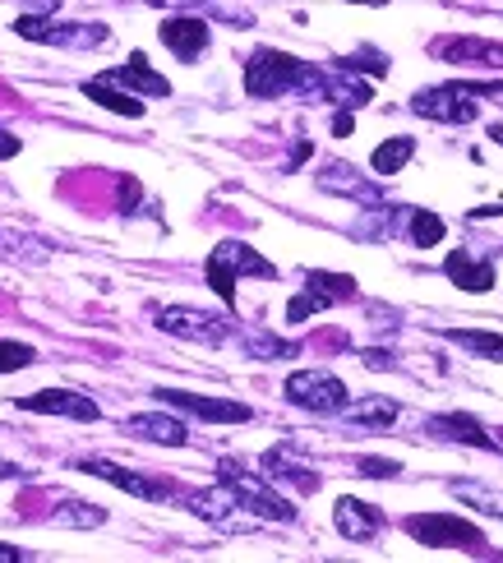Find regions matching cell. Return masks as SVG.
I'll return each instance as SVG.
<instances>
[{"label": "cell", "mask_w": 503, "mask_h": 563, "mask_svg": "<svg viewBox=\"0 0 503 563\" xmlns=\"http://www.w3.org/2000/svg\"><path fill=\"white\" fill-rule=\"evenodd\" d=\"M305 60L287 56V51H273V47H259L250 56V65H245V93L250 97H287L300 88V79H305Z\"/></svg>", "instance_id": "obj_1"}, {"label": "cell", "mask_w": 503, "mask_h": 563, "mask_svg": "<svg viewBox=\"0 0 503 563\" xmlns=\"http://www.w3.org/2000/svg\"><path fill=\"white\" fill-rule=\"evenodd\" d=\"M240 273H250V277H277V268L268 264L264 254H254L245 240H222V245L208 254V287L227 300V305H236V277Z\"/></svg>", "instance_id": "obj_2"}, {"label": "cell", "mask_w": 503, "mask_h": 563, "mask_svg": "<svg viewBox=\"0 0 503 563\" xmlns=\"http://www.w3.org/2000/svg\"><path fill=\"white\" fill-rule=\"evenodd\" d=\"M222 480L236 490L240 508L250 517H259V522H296V508H291L264 476H250V471H240L236 462H222Z\"/></svg>", "instance_id": "obj_3"}, {"label": "cell", "mask_w": 503, "mask_h": 563, "mask_svg": "<svg viewBox=\"0 0 503 563\" xmlns=\"http://www.w3.org/2000/svg\"><path fill=\"white\" fill-rule=\"evenodd\" d=\"M407 536L416 545H430V550H476V545H485V536L471 522H462L457 513L407 517Z\"/></svg>", "instance_id": "obj_4"}, {"label": "cell", "mask_w": 503, "mask_h": 563, "mask_svg": "<svg viewBox=\"0 0 503 563\" xmlns=\"http://www.w3.org/2000/svg\"><path fill=\"white\" fill-rule=\"evenodd\" d=\"M287 397L314 416H333V411L347 407V384L328 370H296L287 379Z\"/></svg>", "instance_id": "obj_5"}, {"label": "cell", "mask_w": 503, "mask_h": 563, "mask_svg": "<svg viewBox=\"0 0 503 563\" xmlns=\"http://www.w3.org/2000/svg\"><path fill=\"white\" fill-rule=\"evenodd\" d=\"M157 328L171 337H185V342H199V347H222L231 333L227 319L190 310V305H167V310H157Z\"/></svg>", "instance_id": "obj_6"}, {"label": "cell", "mask_w": 503, "mask_h": 563, "mask_svg": "<svg viewBox=\"0 0 503 563\" xmlns=\"http://www.w3.org/2000/svg\"><path fill=\"white\" fill-rule=\"evenodd\" d=\"M14 33L28 37V42H56V47H102L107 42V28L102 24H56V19H42V14H24Z\"/></svg>", "instance_id": "obj_7"}, {"label": "cell", "mask_w": 503, "mask_h": 563, "mask_svg": "<svg viewBox=\"0 0 503 563\" xmlns=\"http://www.w3.org/2000/svg\"><path fill=\"white\" fill-rule=\"evenodd\" d=\"M153 397H162L167 407L190 411L199 420H213V425H245L254 416L245 402H227V397H204V393H180V388H157Z\"/></svg>", "instance_id": "obj_8"}, {"label": "cell", "mask_w": 503, "mask_h": 563, "mask_svg": "<svg viewBox=\"0 0 503 563\" xmlns=\"http://www.w3.org/2000/svg\"><path fill=\"white\" fill-rule=\"evenodd\" d=\"M411 107H416V116L444 120V125H467V120H476V102H471V93L462 84L425 88V93H416Z\"/></svg>", "instance_id": "obj_9"}, {"label": "cell", "mask_w": 503, "mask_h": 563, "mask_svg": "<svg viewBox=\"0 0 503 563\" xmlns=\"http://www.w3.org/2000/svg\"><path fill=\"white\" fill-rule=\"evenodd\" d=\"M190 513L194 517H204V522H213V527H250V517H245V508H240V499H236V490H231L227 480H217L213 490H194L190 499Z\"/></svg>", "instance_id": "obj_10"}, {"label": "cell", "mask_w": 503, "mask_h": 563, "mask_svg": "<svg viewBox=\"0 0 503 563\" xmlns=\"http://www.w3.org/2000/svg\"><path fill=\"white\" fill-rule=\"evenodd\" d=\"M79 471H88V476H97V480H107V485L134 494V499H148V504H162V499L171 494V485H162V480H148V476H139V471H125V467H116V462H102V457H84V462H79Z\"/></svg>", "instance_id": "obj_11"}, {"label": "cell", "mask_w": 503, "mask_h": 563, "mask_svg": "<svg viewBox=\"0 0 503 563\" xmlns=\"http://www.w3.org/2000/svg\"><path fill=\"white\" fill-rule=\"evenodd\" d=\"M19 407L42 411V416H70V420H97L102 416L93 397L70 393V388H42V393H28V397H19Z\"/></svg>", "instance_id": "obj_12"}, {"label": "cell", "mask_w": 503, "mask_h": 563, "mask_svg": "<svg viewBox=\"0 0 503 563\" xmlns=\"http://www.w3.org/2000/svg\"><path fill=\"white\" fill-rule=\"evenodd\" d=\"M157 37H162V47L176 51L180 60H199L208 51V24L204 19H190V14H176V19H162V28H157Z\"/></svg>", "instance_id": "obj_13"}, {"label": "cell", "mask_w": 503, "mask_h": 563, "mask_svg": "<svg viewBox=\"0 0 503 563\" xmlns=\"http://www.w3.org/2000/svg\"><path fill=\"white\" fill-rule=\"evenodd\" d=\"M333 527L347 540H374L384 531V513L374 504H360V499L347 494V499H337V508H333Z\"/></svg>", "instance_id": "obj_14"}, {"label": "cell", "mask_w": 503, "mask_h": 563, "mask_svg": "<svg viewBox=\"0 0 503 563\" xmlns=\"http://www.w3.org/2000/svg\"><path fill=\"white\" fill-rule=\"evenodd\" d=\"M264 480L268 485H277V480H282V485H296L300 494L319 490V476H314L305 462H296L291 448H273V453H264Z\"/></svg>", "instance_id": "obj_15"}, {"label": "cell", "mask_w": 503, "mask_h": 563, "mask_svg": "<svg viewBox=\"0 0 503 563\" xmlns=\"http://www.w3.org/2000/svg\"><path fill=\"white\" fill-rule=\"evenodd\" d=\"M444 273L453 277L462 291H471V296H485V291L494 287V264L490 259H471L467 250H453L444 259Z\"/></svg>", "instance_id": "obj_16"}, {"label": "cell", "mask_w": 503, "mask_h": 563, "mask_svg": "<svg viewBox=\"0 0 503 563\" xmlns=\"http://www.w3.org/2000/svg\"><path fill=\"white\" fill-rule=\"evenodd\" d=\"M319 190H328V194H351V199H360V204H379V199H384V194H379V185L360 180V171L347 167V162H328L324 176H319Z\"/></svg>", "instance_id": "obj_17"}, {"label": "cell", "mask_w": 503, "mask_h": 563, "mask_svg": "<svg viewBox=\"0 0 503 563\" xmlns=\"http://www.w3.org/2000/svg\"><path fill=\"white\" fill-rule=\"evenodd\" d=\"M97 79H107V84H125V88H134V93H144V97H167V93H171V84L162 79V74L148 70V60L139 56V51L130 56V65H120V70L97 74Z\"/></svg>", "instance_id": "obj_18"}, {"label": "cell", "mask_w": 503, "mask_h": 563, "mask_svg": "<svg viewBox=\"0 0 503 563\" xmlns=\"http://www.w3.org/2000/svg\"><path fill=\"white\" fill-rule=\"evenodd\" d=\"M125 430L139 434V439H153V444H167V448H180L185 439H190V430H185L176 416H167V411H144V416H130V420H125Z\"/></svg>", "instance_id": "obj_19"}, {"label": "cell", "mask_w": 503, "mask_h": 563, "mask_svg": "<svg viewBox=\"0 0 503 563\" xmlns=\"http://www.w3.org/2000/svg\"><path fill=\"white\" fill-rule=\"evenodd\" d=\"M430 430H448V439L471 444V448H485V453H494V448H499V439H490V434H485V425H480L476 416H462V411H453V416H434Z\"/></svg>", "instance_id": "obj_20"}, {"label": "cell", "mask_w": 503, "mask_h": 563, "mask_svg": "<svg viewBox=\"0 0 503 563\" xmlns=\"http://www.w3.org/2000/svg\"><path fill=\"white\" fill-rule=\"evenodd\" d=\"M342 416H347L351 425H365V430H388V425L402 416V407H397L393 397H365V402L342 407Z\"/></svg>", "instance_id": "obj_21"}, {"label": "cell", "mask_w": 503, "mask_h": 563, "mask_svg": "<svg viewBox=\"0 0 503 563\" xmlns=\"http://www.w3.org/2000/svg\"><path fill=\"white\" fill-rule=\"evenodd\" d=\"M84 97H88V102H97V107L116 111V116H130V120L144 116V102H139L134 93H120V84H107V79H88Z\"/></svg>", "instance_id": "obj_22"}, {"label": "cell", "mask_w": 503, "mask_h": 563, "mask_svg": "<svg viewBox=\"0 0 503 563\" xmlns=\"http://www.w3.org/2000/svg\"><path fill=\"white\" fill-rule=\"evenodd\" d=\"M411 157H416V139H407V134H397V139H388V144L374 148L370 167L379 171V176H397V171L407 167Z\"/></svg>", "instance_id": "obj_23"}, {"label": "cell", "mask_w": 503, "mask_h": 563, "mask_svg": "<svg viewBox=\"0 0 503 563\" xmlns=\"http://www.w3.org/2000/svg\"><path fill=\"white\" fill-rule=\"evenodd\" d=\"M240 347H245L250 360H291L300 351L296 342H282V337H273V333H245Z\"/></svg>", "instance_id": "obj_24"}, {"label": "cell", "mask_w": 503, "mask_h": 563, "mask_svg": "<svg viewBox=\"0 0 503 563\" xmlns=\"http://www.w3.org/2000/svg\"><path fill=\"white\" fill-rule=\"evenodd\" d=\"M51 522H56V527H102V522H107V513H102V508L97 504H60L56 513H51Z\"/></svg>", "instance_id": "obj_25"}, {"label": "cell", "mask_w": 503, "mask_h": 563, "mask_svg": "<svg viewBox=\"0 0 503 563\" xmlns=\"http://www.w3.org/2000/svg\"><path fill=\"white\" fill-rule=\"evenodd\" d=\"M434 51L448 56V60H490V56H499L494 42H476V37H448V42H439Z\"/></svg>", "instance_id": "obj_26"}, {"label": "cell", "mask_w": 503, "mask_h": 563, "mask_svg": "<svg viewBox=\"0 0 503 563\" xmlns=\"http://www.w3.org/2000/svg\"><path fill=\"white\" fill-rule=\"evenodd\" d=\"M328 305H333V296H328V291H319V287H314V282H310V287L300 291V296H291V305H287V319H291V324H305L310 314L328 310Z\"/></svg>", "instance_id": "obj_27"}, {"label": "cell", "mask_w": 503, "mask_h": 563, "mask_svg": "<svg viewBox=\"0 0 503 563\" xmlns=\"http://www.w3.org/2000/svg\"><path fill=\"white\" fill-rule=\"evenodd\" d=\"M444 217L439 213H411V240H416L420 250H434L439 240H444Z\"/></svg>", "instance_id": "obj_28"}, {"label": "cell", "mask_w": 503, "mask_h": 563, "mask_svg": "<svg viewBox=\"0 0 503 563\" xmlns=\"http://www.w3.org/2000/svg\"><path fill=\"white\" fill-rule=\"evenodd\" d=\"M457 342V347H467V351H476V356H485V360H503V337L499 333H448Z\"/></svg>", "instance_id": "obj_29"}, {"label": "cell", "mask_w": 503, "mask_h": 563, "mask_svg": "<svg viewBox=\"0 0 503 563\" xmlns=\"http://www.w3.org/2000/svg\"><path fill=\"white\" fill-rule=\"evenodd\" d=\"M37 360V351L28 342H5L0 337V374H14V370H28Z\"/></svg>", "instance_id": "obj_30"}, {"label": "cell", "mask_w": 503, "mask_h": 563, "mask_svg": "<svg viewBox=\"0 0 503 563\" xmlns=\"http://www.w3.org/2000/svg\"><path fill=\"white\" fill-rule=\"evenodd\" d=\"M310 282L319 291H328V296L333 300H351L356 296V282H351V277H333V273H310Z\"/></svg>", "instance_id": "obj_31"}, {"label": "cell", "mask_w": 503, "mask_h": 563, "mask_svg": "<svg viewBox=\"0 0 503 563\" xmlns=\"http://www.w3.org/2000/svg\"><path fill=\"white\" fill-rule=\"evenodd\" d=\"M453 494H457V499H467V504H480L485 513H503V499H499V494L480 490V485H453Z\"/></svg>", "instance_id": "obj_32"}, {"label": "cell", "mask_w": 503, "mask_h": 563, "mask_svg": "<svg viewBox=\"0 0 503 563\" xmlns=\"http://www.w3.org/2000/svg\"><path fill=\"white\" fill-rule=\"evenodd\" d=\"M397 462H379V457H365V462H360V476H370V480H388V476H397Z\"/></svg>", "instance_id": "obj_33"}, {"label": "cell", "mask_w": 503, "mask_h": 563, "mask_svg": "<svg viewBox=\"0 0 503 563\" xmlns=\"http://www.w3.org/2000/svg\"><path fill=\"white\" fill-rule=\"evenodd\" d=\"M351 130H356V116H351V111H337V116H333V134H337V139H347Z\"/></svg>", "instance_id": "obj_34"}, {"label": "cell", "mask_w": 503, "mask_h": 563, "mask_svg": "<svg viewBox=\"0 0 503 563\" xmlns=\"http://www.w3.org/2000/svg\"><path fill=\"white\" fill-rule=\"evenodd\" d=\"M365 365H370V370H388V365H393V360H388L384 351H365Z\"/></svg>", "instance_id": "obj_35"}, {"label": "cell", "mask_w": 503, "mask_h": 563, "mask_svg": "<svg viewBox=\"0 0 503 563\" xmlns=\"http://www.w3.org/2000/svg\"><path fill=\"white\" fill-rule=\"evenodd\" d=\"M24 559V550H14V545H0V563H19Z\"/></svg>", "instance_id": "obj_36"}, {"label": "cell", "mask_w": 503, "mask_h": 563, "mask_svg": "<svg viewBox=\"0 0 503 563\" xmlns=\"http://www.w3.org/2000/svg\"><path fill=\"white\" fill-rule=\"evenodd\" d=\"M310 153H314L310 144H296V153H291V162H287V167H300V162H305V157H310Z\"/></svg>", "instance_id": "obj_37"}, {"label": "cell", "mask_w": 503, "mask_h": 563, "mask_svg": "<svg viewBox=\"0 0 503 563\" xmlns=\"http://www.w3.org/2000/svg\"><path fill=\"white\" fill-rule=\"evenodd\" d=\"M499 213H503V204H499V208H476L471 217H499Z\"/></svg>", "instance_id": "obj_38"}, {"label": "cell", "mask_w": 503, "mask_h": 563, "mask_svg": "<svg viewBox=\"0 0 503 563\" xmlns=\"http://www.w3.org/2000/svg\"><path fill=\"white\" fill-rule=\"evenodd\" d=\"M10 476H19V467H10V462H0V480H10Z\"/></svg>", "instance_id": "obj_39"}, {"label": "cell", "mask_w": 503, "mask_h": 563, "mask_svg": "<svg viewBox=\"0 0 503 563\" xmlns=\"http://www.w3.org/2000/svg\"><path fill=\"white\" fill-rule=\"evenodd\" d=\"M490 139L494 144H503V125H490Z\"/></svg>", "instance_id": "obj_40"}, {"label": "cell", "mask_w": 503, "mask_h": 563, "mask_svg": "<svg viewBox=\"0 0 503 563\" xmlns=\"http://www.w3.org/2000/svg\"><path fill=\"white\" fill-rule=\"evenodd\" d=\"M351 5H388V0H351Z\"/></svg>", "instance_id": "obj_41"}]
</instances>
